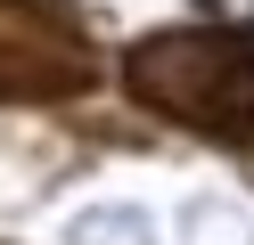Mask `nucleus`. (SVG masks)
Here are the masks:
<instances>
[{
  "mask_svg": "<svg viewBox=\"0 0 254 245\" xmlns=\"http://www.w3.org/2000/svg\"><path fill=\"white\" fill-rule=\"evenodd\" d=\"M66 245H156V212L148 204H82L66 221Z\"/></svg>",
  "mask_w": 254,
  "mask_h": 245,
  "instance_id": "nucleus-1",
  "label": "nucleus"
}]
</instances>
